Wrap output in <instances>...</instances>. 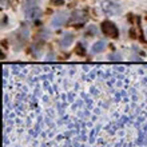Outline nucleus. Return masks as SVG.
I'll return each instance as SVG.
<instances>
[{
	"label": "nucleus",
	"mask_w": 147,
	"mask_h": 147,
	"mask_svg": "<svg viewBox=\"0 0 147 147\" xmlns=\"http://www.w3.org/2000/svg\"><path fill=\"white\" fill-rule=\"evenodd\" d=\"M102 31L110 38H118V35H119V31H118L115 24L112 22H107V20L102 23Z\"/></svg>",
	"instance_id": "f257e3e1"
},
{
	"label": "nucleus",
	"mask_w": 147,
	"mask_h": 147,
	"mask_svg": "<svg viewBox=\"0 0 147 147\" xmlns=\"http://www.w3.org/2000/svg\"><path fill=\"white\" fill-rule=\"evenodd\" d=\"M102 8L106 13H110V15H118L120 13V7L118 4L112 3V1H105L102 4Z\"/></svg>",
	"instance_id": "f03ea898"
},
{
	"label": "nucleus",
	"mask_w": 147,
	"mask_h": 147,
	"mask_svg": "<svg viewBox=\"0 0 147 147\" xmlns=\"http://www.w3.org/2000/svg\"><path fill=\"white\" fill-rule=\"evenodd\" d=\"M67 20H68V13H67V12H60V13L54 16L52 26H54V27H60L62 24L67 23Z\"/></svg>",
	"instance_id": "7ed1b4c3"
},
{
	"label": "nucleus",
	"mask_w": 147,
	"mask_h": 147,
	"mask_svg": "<svg viewBox=\"0 0 147 147\" xmlns=\"http://www.w3.org/2000/svg\"><path fill=\"white\" fill-rule=\"evenodd\" d=\"M74 40V35L72 34H64V35L62 36V40H60V44H62V47H68L72 43Z\"/></svg>",
	"instance_id": "20e7f679"
},
{
	"label": "nucleus",
	"mask_w": 147,
	"mask_h": 147,
	"mask_svg": "<svg viewBox=\"0 0 147 147\" xmlns=\"http://www.w3.org/2000/svg\"><path fill=\"white\" fill-rule=\"evenodd\" d=\"M40 13H42V12H40L39 8H31V9H28V12H27V19L34 20V19H36V18H39Z\"/></svg>",
	"instance_id": "39448f33"
},
{
	"label": "nucleus",
	"mask_w": 147,
	"mask_h": 147,
	"mask_svg": "<svg viewBox=\"0 0 147 147\" xmlns=\"http://www.w3.org/2000/svg\"><path fill=\"white\" fill-rule=\"evenodd\" d=\"M84 19H86V13H84V12H82V11L74 12V15H72V20H74V22H76V23H82Z\"/></svg>",
	"instance_id": "423d86ee"
},
{
	"label": "nucleus",
	"mask_w": 147,
	"mask_h": 147,
	"mask_svg": "<svg viewBox=\"0 0 147 147\" xmlns=\"http://www.w3.org/2000/svg\"><path fill=\"white\" fill-rule=\"evenodd\" d=\"M105 48H106V43L105 42H98V43H95V44L92 46V52L98 54V52L105 51Z\"/></svg>",
	"instance_id": "0eeeda50"
},
{
	"label": "nucleus",
	"mask_w": 147,
	"mask_h": 147,
	"mask_svg": "<svg viewBox=\"0 0 147 147\" xmlns=\"http://www.w3.org/2000/svg\"><path fill=\"white\" fill-rule=\"evenodd\" d=\"M75 54L79 55V56H84L86 55V47L83 46L82 43L76 44V47H75Z\"/></svg>",
	"instance_id": "6e6552de"
},
{
	"label": "nucleus",
	"mask_w": 147,
	"mask_h": 147,
	"mask_svg": "<svg viewBox=\"0 0 147 147\" xmlns=\"http://www.w3.org/2000/svg\"><path fill=\"white\" fill-rule=\"evenodd\" d=\"M111 59H112V60H116V59H118V60H120V56H119V55H118V56H111Z\"/></svg>",
	"instance_id": "1a4fd4ad"
},
{
	"label": "nucleus",
	"mask_w": 147,
	"mask_h": 147,
	"mask_svg": "<svg viewBox=\"0 0 147 147\" xmlns=\"http://www.w3.org/2000/svg\"><path fill=\"white\" fill-rule=\"evenodd\" d=\"M55 4H56V5H60V4H63V1H62V0H56V1H55Z\"/></svg>",
	"instance_id": "9d476101"
},
{
	"label": "nucleus",
	"mask_w": 147,
	"mask_h": 147,
	"mask_svg": "<svg viewBox=\"0 0 147 147\" xmlns=\"http://www.w3.org/2000/svg\"><path fill=\"white\" fill-rule=\"evenodd\" d=\"M146 32H147V31H146Z\"/></svg>",
	"instance_id": "9b49d317"
}]
</instances>
